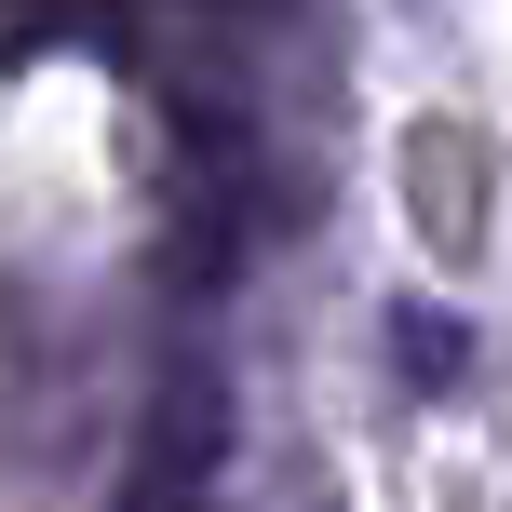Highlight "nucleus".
I'll return each mask as SVG.
<instances>
[{"instance_id":"obj_1","label":"nucleus","mask_w":512,"mask_h":512,"mask_svg":"<svg viewBox=\"0 0 512 512\" xmlns=\"http://www.w3.org/2000/svg\"><path fill=\"white\" fill-rule=\"evenodd\" d=\"M405 230L432 270H472L486 256V135H459L432 108V122H405Z\"/></svg>"},{"instance_id":"obj_3","label":"nucleus","mask_w":512,"mask_h":512,"mask_svg":"<svg viewBox=\"0 0 512 512\" xmlns=\"http://www.w3.org/2000/svg\"><path fill=\"white\" fill-rule=\"evenodd\" d=\"M189 14H283V0H189Z\"/></svg>"},{"instance_id":"obj_2","label":"nucleus","mask_w":512,"mask_h":512,"mask_svg":"<svg viewBox=\"0 0 512 512\" xmlns=\"http://www.w3.org/2000/svg\"><path fill=\"white\" fill-rule=\"evenodd\" d=\"M391 378L405 391H459L472 378V324L459 310H391Z\"/></svg>"},{"instance_id":"obj_4","label":"nucleus","mask_w":512,"mask_h":512,"mask_svg":"<svg viewBox=\"0 0 512 512\" xmlns=\"http://www.w3.org/2000/svg\"><path fill=\"white\" fill-rule=\"evenodd\" d=\"M405 14H432V0H405Z\"/></svg>"}]
</instances>
